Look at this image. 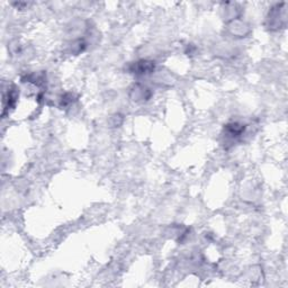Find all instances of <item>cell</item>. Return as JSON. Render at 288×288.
Here are the masks:
<instances>
[{"instance_id":"7a4b0ae2","label":"cell","mask_w":288,"mask_h":288,"mask_svg":"<svg viewBox=\"0 0 288 288\" xmlns=\"http://www.w3.org/2000/svg\"><path fill=\"white\" fill-rule=\"evenodd\" d=\"M245 129V126L240 124V123H230V124L225 125V128H224V132H225V135L227 138H231V139H237L239 136H241L243 134Z\"/></svg>"},{"instance_id":"6da1fadb","label":"cell","mask_w":288,"mask_h":288,"mask_svg":"<svg viewBox=\"0 0 288 288\" xmlns=\"http://www.w3.org/2000/svg\"><path fill=\"white\" fill-rule=\"evenodd\" d=\"M156 68V63L153 61H149V60H141V61L133 62L128 65V70L131 73H135L139 76L149 75V73L154 71Z\"/></svg>"}]
</instances>
